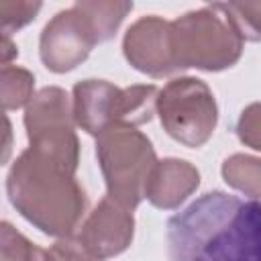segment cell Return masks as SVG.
<instances>
[{"instance_id":"cell-8","label":"cell","mask_w":261,"mask_h":261,"mask_svg":"<svg viewBox=\"0 0 261 261\" xmlns=\"http://www.w3.org/2000/svg\"><path fill=\"white\" fill-rule=\"evenodd\" d=\"M73 126L71 100L57 86L39 90L24 108L29 147L75 171L80 163V141Z\"/></svg>"},{"instance_id":"cell-13","label":"cell","mask_w":261,"mask_h":261,"mask_svg":"<svg viewBox=\"0 0 261 261\" xmlns=\"http://www.w3.org/2000/svg\"><path fill=\"white\" fill-rule=\"evenodd\" d=\"M2 86V106L4 110H18L27 108L35 98V75L18 65H2L0 75Z\"/></svg>"},{"instance_id":"cell-19","label":"cell","mask_w":261,"mask_h":261,"mask_svg":"<svg viewBox=\"0 0 261 261\" xmlns=\"http://www.w3.org/2000/svg\"><path fill=\"white\" fill-rule=\"evenodd\" d=\"M16 55H18L16 45L10 41V37H4L2 39V65H10V59Z\"/></svg>"},{"instance_id":"cell-17","label":"cell","mask_w":261,"mask_h":261,"mask_svg":"<svg viewBox=\"0 0 261 261\" xmlns=\"http://www.w3.org/2000/svg\"><path fill=\"white\" fill-rule=\"evenodd\" d=\"M237 137L243 145L261 151V102H253L243 108L237 120Z\"/></svg>"},{"instance_id":"cell-6","label":"cell","mask_w":261,"mask_h":261,"mask_svg":"<svg viewBox=\"0 0 261 261\" xmlns=\"http://www.w3.org/2000/svg\"><path fill=\"white\" fill-rule=\"evenodd\" d=\"M96 157L106 181V196L126 210L145 198L157 155L151 141L135 126H112L96 137Z\"/></svg>"},{"instance_id":"cell-16","label":"cell","mask_w":261,"mask_h":261,"mask_svg":"<svg viewBox=\"0 0 261 261\" xmlns=\"http://www.w3.org/2000/svg\"><path fill=\"white\" fill-rule=\"evenodd\" d=\"M41 6H43L41 2H22V0L10 2V0H2L0 2V18H2L4 37H10L18 29H22L31 20H35V16L41 10Z\"/></svg>"},{"instance_id":"cell-7","label":"cell","mask_w":261,"mask_h":261,"mask_svg":"<svg viewBox=\"0 0 261 261\" xmlns=\"http://www.w3.org/2000/svg\"><path fill=\"white\" fill-rule=\"evenodd\" d=\"M157 114L163 130L190 149L206 145L218 122L212 90L198 77H175L159 90Z\"/></svg>"},{"instance_id":"cell-9","label":"cell","mask_w":261,"mask_h":261,"mask_svg":"<svg viewBox=\"0 0 261 261\" xmlns=\"http://www.w3.org/2000/svg\"><path fill=\"white\" fill-rule=\"evenodd\" d=\"M124 59L141 73L165 77L177 71L171 51V20L161 16H141L122 39Z\"/></svg>"},{"instance_id":"cell-18","label":"cell","mask_w":261,"mask_h":261,"mask_svg":"<svg viewBox=\"0 0 261 261\" xmlns=\"http://www.w3.org/2000/svg\"><path fill=\"white\" fill-rule=\"evenodd\" d=\"M53 261H100L90 253V249L82 243V239L71 232L67 237L57 239L49 249Z\"/></svg>"},{"instance_id":"cell-4","label":"cell","mask_w":261,"mask_h":261,"mask_svg":"<svg viewBox=\"0 0 261 261\" xmlns=\"http://www.w3.org/2000/svg\"><path fill=\"white\" fill-rule=\"evenodd\" d=\"M243 39L216 4L190 10L171 20V51L177 71L196 67L222 71L243 55Z\"/></svg>"},{"instance_id":"cell-3","label":"cell","mask_w":261,"mask_h":261,"mask_svg":"<svg viewBox=\"0 0 261 261\" xmlns=\"http://www.w3.org/2000/svg\"><path fill=\"white\" fill-rule=\"evenodd\" d=\"M133 2H75L57 12L43 29L39 55L43 65L53 73L75 69L88 59L90 51L114 37Z\"/></svg>"},{"instance_id":"cell-12","label":"cell","mask_w":261,"mask_h":261,"mask_svg":"<svg viewBox=\"0 0 261 261\" xmlns=\"http://www.w3.org/2000/svg\"><path fill=\"white\" fill-rule=\"evenodd\" d=\"M222 179L237 192L251 196L253 200L261 198V157L234 153L222 161Z\"/></svg>"},{"instance_id":"cell-11","label":"cell","mask_w":261,"mask_h":261,"mask_svg":"<svg viewBox=\"0 0 261 261\" xmlns=\"http://www.w3.org/2000/svg\"><path fill=\"white\" fill-rule=\"evenodd\" d=\"M200 186V171L184 159L167 157L157 161L147 181L145 198L161 210L179 208Z\"/></svg>"},{"instance_id":"cell-5","label":"cell","mask_w":261,"mask_h":261,"mask_svg":"<svg viewBox=\"0 0 261 261\" xmlns=\"http://www.w3.org/2000/svg\"><path fill=\"white\" fill-rule=\"evenodd\" d=\"M157 98L159 88L153 84L118 88L106 80H84L73 86V120L94 137L112 126L145 124L157 112Z\"/></svg>"},{"instance_id":"cell-1","label":"cell","mask_w":261,"mask_h":261,"mask_svg":"<svg viewBox=\"0 0 261 261\" xmlns=\"http://www.w3.org/2000/svg\"><path fill=\"white\" fill-rule=\"evenodd\" d=\"M169 261H261V202L214 190L167 220Z\"/></svg>"},{"instance_id":"cell-14","label":"cell","mask_w":261,"mask_h":261,"mask_svg":"<svg viewBox=\"0 0 261 261\" xmlns=\"http://www.w3.org/2000/svg\"><path fill=\"white\" fill-rule=\"evenodd\" d=\"M243 41H261V2H216Z\"/></svg>"},{"instance_id":"cell-2","label":"cell","mask_w":261,"mask_h":261,"mask_svg":"<svg viewBox=\"0 0 261 261\" xmlns=\"http://www.w3.org/2000/svg\"><path fill=\"white\" fill-rule=\"evenodd\" d=\"M6 192L24 220L57 239L71 234L86 210V192L75 171L31 147L10 165Z\"/></svg>"},{"instance_id":"cell-15","label":"cell","mask_w":261,"mask_h":261,"mask_svg":"<svg viewBox=\"0 0 261 261\" xmlns=\"http://www.w3.org/2000/svg\"><path fill=\"white\" fill-rule=\"evenodd\" d=\"M2 245L0 261H53L47 249L31 243L22 232H18L10 222H2Z\"/></svg>"},{"instance_id":"cell-10","label":"cell","mask_w":261,"mask_h":261,"mask_svg":"<svg viewBox=\"0 0 261 261\" xmlns=\"http://www.w3.org/2000/svg\"><path fill=\"white\" fill-rule=\"evenodd\" d=\"M94 257L106 261L124 253L135 237L133 212L104 196L75 232Z\"/></svg>"}]
</instances>
